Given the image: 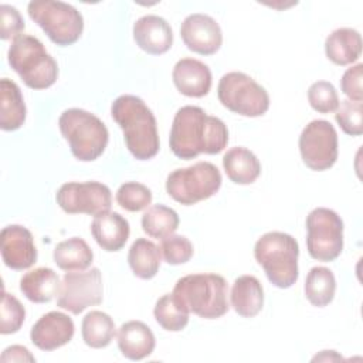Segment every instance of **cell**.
<instances>
[{"instance_id":"obj_1","label":"cell","mask_w":363,"mask_h":363,"mask_svg":"<svg viewBox=\"0 0 363 363\" xmlns=\"http://www.w3.org/2000/svg\"><path fill=\"white\" fill-rule=\"evenodd\" d=\"M228 143L227 125L194 105L182 106L172 123L169 145L179 159H194L200 153L217 155Z\"/></svg>"},{"instance_id":"obj_2","label":"cell","mask_w":363,"mask_h":363,"mask_svg":"<svg viewBox=\"0 0 363 363\" xmlns=\"http://www.w3.org/2000/svg\"><path fill=\"white\" fill-rule=\"evenodd\" d=\"M111 115L123 132L130 155L138 160H147L157 155L160 142L153 112L135 95H121L111 105Z\"/></svg>"},{"instance_id":"obj_3","label":"cell","mask_w":363,"mask_h":363,"mask_svg":"<svg viewBox=\"0 0 363 363\" xmlns=\"http://www.w3.org/2000/svg\"><path fill=\"white\" fill-rule=\"evenodd\" d=\"M172 294L189 312L203 319H218L230 309L227 281L218 274L182 277Z\"/></svg>"},{"instance_id":"obj_4","label":"cell","mask_w":363,"mask_h":363,"mask_svg":"<svg viewBox=\"0 0 363 363\" xmlns=\"http://www.w3.org/2000/svg\"><path fill=\"white\" fill-rule=\"evenodd\" d=\"M254 257L277 288L286 289L298 281L299 244L292 235L281 231L261 235L255 242Z\"/></svg>"},{"instance_id":"obj_5","label":"cell","mask_w":363,"mask_h":363,"mask_svg":"<svg viewBox=\"0 0 363 363\" xmlns=\"http://www.w3.org/2000/svg\"><path fill=\"white\" fill-rule=\"evenodd\" d=\"M7 58L13 71L31 89L50 88L58 78L57 61L37 37L21 34L14 38Z\"/></svg>"},{"instance_id":"obj_6","label":"cell","mask_w":363,"mask_h":363,"mask_svg":"<svg viewBox=\"0 0 363 363\" xmlns=\"http://www.w3.org/2000/svg\"><path fill=\"white\" fill-rule=\"evenodd\" d=\"M58 128L71 153L81 162H92L106 149L108 129L98 116L88 111L79 108L64 111L60 115Z\"/></svg>"},{"instance_id":"obj_7","label":"cell","mask_w":363,"mask_h":363,"mask_svg":"<svg viewBox=\"0 0 363 363\" xmlns=\"http://www.w3.org/2000/svg\"><path fill=\"white\" fill-rule=\"evenodd\" d=\"M30 18L57 45L77 43L84 30L82 14L71 4L54 0H34L27 6Z\"/></svg>"},{"instance_id":"obj_8","label":"cell","mask_w":363,"mask_h":363,"mask_svg":"<svg viewBox=\"0 0 363 363\" xmlns=\"http://www.w3.org/2000/svg\"><path fill=\"white\" fill-rule=\"evenodd\" d=\"M221 187V173L210 162L176 169L166 179V191L177 203L193 206L214 196Z\"/></svg>"},{"instance_id":"obj_9","label":"cell","mask_w":363,"mask_h":363,"mask_svg":"<svg viewBox=\"0 0 363 363\" xmlns=\"http://www.w3.org/2000/svg\"><path fill=\"white\" fill-rule=\"evenodd\" d=\"M217 96L224 108L241 116H262L269 108V95L265 88L238 71L227 72L220 78Z\"/></svg>"},{"instance_id":"obj_10","label":"cell","mask_w":363,"mask_h":363,"mask_svg":"<svg viewBox=\"0 0 363 363\" xmlns=\"http://www.w3.org/2000/svg\"><path fill=\"white\" fill-rule=\"evenodd\" d=\"M306 248L322 262L335 261L343 250V221L336 211L318 207L306 217Z\"/></svg>"},{"instance_id":"obj_11","label":"cell","mask_w":363,"mask_h":363,"mask_svg":"<svg viewBox=\"0 0 363 363\" xmlns=\"http://www.w3.org/2000/svg\"><path fill=\"white\" fill-rule=\"evenodd\" d=\"M104 285L99 268L65 272L57 295V306L74 315H79L89 306L102 302Z\"/></svg>"},{"instance_id":"obj_12","label":"cell","mask_w":363,"mask_h":363,"mask_svg":"<svg viewBox=\"0 0 363 363\" xmlns=\"http://www.w3.org/2000/svg\"><path fill=\"white\" fill-rule=\"evenodd\" d=\"M299 152L306 167L315 172L330 169L337 160V133L325 119L309 122L299 136Z\"/></svg>"},{"instance_id":"obj_13","label":"cell","mask_w":363,"mask_h":363,"mask_svg":"<svg viewBox=\"0 0 363 363\" xmlns=\"http://www.w3.org/2000/svg\"><path fill=\"white\" fill-rule=\"evenodd\" d=\"M55 200L68 214L98 216L109 211L112 194L109 187L99 182H71L58 189Z\"/></svg>"},{"instance_id":"obj_14","label":"cell","mask_w":363,"mask_h":363,"mask_svg":"<svg viewBox=\"0 0 363 363\" xmlns=\"http://www.w3.org/2000/svg\"><path fill=\"white\" fill-rule=\"evenodd\" d=\"M180 35L184 45L200 55H213L223 44V33L218 23L201 13L190 14L183 20Z\"/></svg>"},{"instance_id":"obj_15","label":"cell","mask_w":363,"mask_h":363,"mask_svg":"<svg viewBox=\"0 0 363 363\" xmlns=\"http://www.w3.org/2000/svg\"><path fill=\"white\" fill-rule=\"evenodd\" d=\"M0 245L3 262L11 269H27L37 261L33 234L23 225L11 224L4 227L0 234Z\"/></svg>"},{"instance_id":"obj_16","label":"cell","mask_w":363,"mask_h":363,"mask_svg":"<svg viewBox=\"0 0 363 363\" xmlns=\"http://www.w3.org/2000/svg\"><path fill=\"white\" fill-rule=\"evenodd\" d=\"M74 332V322L67 313L51 311L33 325L30 337L35 347L44 352H51L69 343Z\"/></svg>"},{"instance_id":"obj_17","label":"cell","mask_w":363,"mask_h":363,"mask_svg":"<svg viewBox=\"0 0 363 363\" xmlns=\"http://www.w3.org/2000/svg\"><path fill=\"white\" fill-rule=\"evenodd\" d=\"M133 40L145 52L160 55L170 50L173 44V31L163 17L147 14L138 18L133 24Z\"/></svg>"},{"instance_id":"obj_18","label":"cell","mask_w":363,"mask_h":363,"mask_svg":"<svg viewBox=\"0 0 363 363\" xmlns=\"http://www.w3.org/2000/svg\"><path fill=\"white\" fill-rule=\"evenodd\" d=\"M172 79L177 91L190 98H201L210 92L211 71L196 58H182L176 62Z\"/></svg>"},{"instance_id":"obj_19","label":"cell","mask_w":363,"mask_h":363,"mask_svg":"<svg viewBox=\"0 0 363 363\" xmlns=\"http://www.w3.org/2000/svg\"><path fill=\"white\" fill-rule=\"evenodd\" d=\"M91 234L102 250L115 252L125 247L130 234V227L128 220L119 213L106 211L95 216L91 224Z\"/></svg>"},{"instance_id":"obj_20","label":"cell","mask_w":363,"mask_h":363,"mask_svg":"<svg viewBox=\"0 0 363 363\" xmlns=\"http://www.w3.org/2000/svg\"><path fill=\"white\" fill-rule=\"evenodd\" d=\"M156 340L150 328L140 320H129L118 330V347L129 360H142L152 354Z\"/></svg>"},{"instance_id":"obj_21","label":"cell","mask_w":363,"mask_h":363,"mask_svg":"<svg viewBox=\"0 0 363 363\" xmlns=\"http://www.w3.org/2000/svg\"><path fill=\"white\" fill-rule=\"evenodd\" d=\"M325 54L336 65H349L362 54L360 33L350 27L333 30L325 41Z\"/></svg>"},{"instance_id":"obj_22","label":"cell","mask_w":363,"mask_h":363,"mask_svg":"<svg viewBox=\"0 0 363 363\" xmlns=\"http://www.w3.org/2000/svg\"><path fill=\"white\" fill-rule=\"evenodd\" d=\"M61 281L58 274L47 267L26 272L20 279V291L34 303H45L58 295Z\"/></svg>"},{"instance_id":"obj_23","label":"cell","mask_w":363,"mask_h":363,"mask_svg":"<svg viewBox=\"0 0 363 363\" xmlns=\"http://www.w3.org/2000/svg\"><path fill=\"white\" fill-rule=\"evenodd\" d=\"M233 309L242 318H254L264 306V289L254 275L238 277L231 288Z\"/></svg>"},{"instance_id":"obj_24","label":"cell","mask_w":363,"mask_h":363,"mask_svg":"<svg viewBox=\"0 0 363 363\" xmlns=\"http://www.w3.org/2000/svg\"><path fill=\"white\" fill-rule=\"evenodd\" d=\"M26 104L18 85L3 78L0 81V128L3 130H17L26 122Z\"/></svg>"},{"instance_id":"obj_25","label":"cell","mask_w":363,"mask_h":363,"mask_svg":"<svg viewBox=\"0 0 363 363\" xmlns=\"http://www.w3.org/2000/svg\"><path fill=\"white\" fill-rule=\"evenodd\" d=\"M227 177L235 184H251L261 174V163L247 147H231L223 157Z\"/></svg>"},{"instance_id":"obj_26","label":"cell","mask_w":363,"mask_h":363,"mask_svg":"<svg viewBox=\"0 0 363 363\" xmlns=\"http://www.w3.org/2000/svg\"><path fill=\"white\" fill-rule=\"evenodd\" d=\"M52 258L62 271H85L94 261V252L85 240L72 237L55 245Z\"/></svg>"},{"instance_id":"obj_27","label":"cell","mask_w":363,"mask_h":363,"mask_svg":"<svg viewBox=\"0 0 363 363\" xmlns=\"http://www.w3.org/2000/svg\"><path fill=\"white\" fill-rule=\"evenodd\" d=\"M162 262L160 248L147 238H136L128 252V264L140 279H152Z\"/></svg>"},{"instance_id":"obj_28","label":"cell","mask_w":363,"mask_h":363,"mask_svg":"<svg viewBox=\"0 0 363 363\" xmlns=\"http://www.w3.org/2000/svg\"><path fill=\"white\" fill-rule=\"evenodd\" d=\"M116 328L113 319L101 311L88 312L81 323L82 340L92 349L106 347L115 337Z\"/></svg>"},{"instance_id":"obj_29","label":"cell","mask_w":363,"mask_h":363,"mask_svg":"<svg viewBox=\"0 0 363 363\" xmlns=\"http://www.w3.org/2000/svg\"><path fill=\"white\" fill-rule=\"evenodd\" d=\"M305 296L318 308L329 305L335 298L336 279L333 272L326 267H313L305 279Z\"/></svg>"},{"instance_id":"obj_30","label":"cell","mask_w":363,"mask_h":363,"mask_svg":"<svg viewBox=\"0 0 363 363\" xmlns=\"http://www.w3.org/2000/svg\"><path fill=\"white\" fill-rule=\"evenodd\" d=\"M177 213L163 204L150 206L142 216V230L152 238L163 240L172 235L179 227Z\"/></svg>"},{"instance_id":"obj_31","label":"cell","mask_w":363,"mask_h":363,"mask_svg":"<svg viewBox=\"0 0 363 363\" xmlns=\"http://www.w3.org/2000/svg\"><path fill=\"white\" fill-rule=\"evenodd\" d=\"M189 311L173 296V294H164L155 305L153 315L156 322L169 332H180L189 323Z\"/></svg>"},{"instance_id":"obj_32","label":"cell","mask_w":363,"mask_h":363,"mask_svg":"<svg viewBox=\"0 0 363 363\" xmlns=\"http://www.w3.org/2000/svg\"><path fill=\"white\" fill-rule=\"evenodd\" d=\"M152 191L145 184L138 182H126L116 191L118 204L126 211H142L152 204Z\"/></svg>"},{"instance_id":"obj_33","label":"cell","mask_w":363,"mask_h":363,"mask_svg":"<svg viewBox=\"0 0 363 363\" xmlns=\"http://www.w3.org/2000/svg\"><path fill=\"white\" fill-rule=\"evenodd\" d=\"M26 319V309L21 302L14 296L3 291L0 306V333L10 335L18 332Z\"/></svg>"},{"instance_id":"obj_34","label":"cell","mask_w":363,"mask_h":363,"mask_svg":"<svg viewBox=\"0 0 363 363\" xmlns=\"http://www.w3.org/2000/svg\"><path fill=\"white\" fill-rule=\"evenodd\" d=\"M335 119L346 135L360 136L363 133V104L350 99L340 101Z\"/></svg>"},{"instance_id":"obj_35","label":"cell","mask_w":363,"mask_h":363,"mask_svg":"<svg viewBox=\"0 0 363 363\" xmlns=\"http://www.w3.org/2000/svg\"><path fill=\"white\" fill-rule=\"evenodd\" d=\"M308 101L312 109L319 113L335 112L339 106V95L328 81H316L308 89Z\"/></svg>"},{"instance_id":"obj_36","label":"cell","mask_w":363,"mask_h":363,"mask_svg":"<svg viewBox=\"0 0 363 363\" xmlns=\"http://www.w3.org/2000/svg\"><path fill=\"white\" fill-rule=\"evenodd\" d=\"M160 252L167 264L180 265L193 257V244L184 235L172 234L162 240Z\"/></svg>"},{"instance_id":"obj_37","label":"cell","mask_w":363,"mask_h":363,"mask_svg":"<svg viewBox=\"0 0 363 363\" xmlns=\"http://www.w3.org/2000/svg\"><path fill=\"white\" fill-rule=\"evenodd\" d=\"M26 24L20 11L9 4L0 6V37L1 40L17 38L24 31Z\"/></svg>"},{"instance_id":"obj_38","label":"cell","mask_w":363,"mask_h":363,"mask_svg":"<svg viewBox=\"0 0 363 363\" xmlns=\"http://www.w3.org/2000/svg\"><path fill=\"white\" fill-rule=\"evenodd\" d=\"M362 78H363V64L360 62L347 68L343 72L340 79V89L350 101H356V102L363 101Z\"/></svg>"},{"instance_id":"obj_39","label":"cell","mask_w":363,"mask_h":363,"mask_svg":"<svg viewBox=\"0 0 363 363\" xmlns=\"http://www.w3.org/2000/svg\"><path fill=\"white\" fill-rule=\"evenodd\" d=\"M0 360L3 363L7 362H35V357L30 353V350L24 346L20 345H13L9 346L3 350Z\"/></svg>"},{"instance_id":"obj_40","label":"cell","mask_w":363,"mask_h":363,"mask_svg":"<svg viewBox=\"0 0 363 363\" xmlns=\"http://www.w3.org/2000/svg\"><path fill=\"white\" fill-rule=\"evenodd\" d=\"M312 360H342V356L337 354L335 350H322L320 354H316Z\"/></svg>"}]
</instances>
